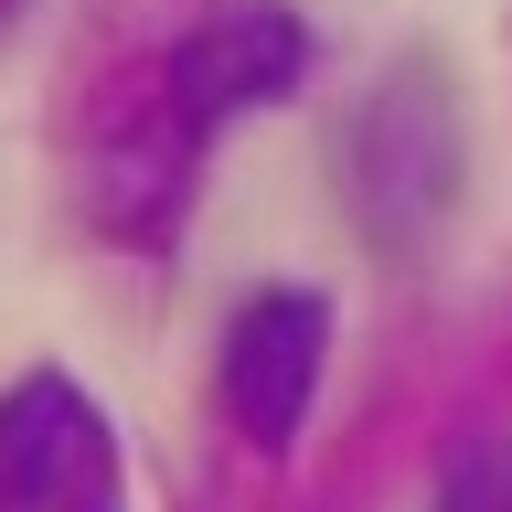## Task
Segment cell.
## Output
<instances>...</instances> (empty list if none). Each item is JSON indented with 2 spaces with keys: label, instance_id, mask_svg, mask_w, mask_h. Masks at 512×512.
Listing matches in <instances>:
<instances>
[{
  "label": "cell",
  "instance_id": "1",
  "mask_svg": "<svg viewBox=\"0 0 512 512\" xmlns=\"http://www.w3.org/2000/svg\"><path fill=\"white\" fill-rule=\"evenodd\" d=\"M342 203L374 256H427L470 203V107L448 54H395L342 128Z\"/></svg>",
  "mask_w": 512,
  "mask_h": 512
},
{
  "label": "cell",
  "instance_id": "2",
  "mask_svg": "<svg viewBox=\"0 0 512 512\" xmlns=\"http://www.w3.org/2000/svg\"><path fill=\"white\" fill-rule=\"evenodd\" d=\"M0 512H128L118 438L86 384L22 374L0 395Z\"/></svg>",
  "mask_w": 512,
  "mask_h": 512
},
{
  "label": "cell",
  "instance_id": "3",
  "mask_svg": "<svg viewBox=\"0 0 512 512\" xmlns=\"http://www.w3.org/2000/svg\"><path fill=\"white\" fill-rule=\"evenodd\" d=\"M299 75H310V32H299V11H278V0H224V11H203V22L171 43V64H160V107H171L192 139H214L224 118L299 96Z\"/></svg>",
  "mask_w": 512,
  "mask_h": 512
},
{
  "label": "cell",
  "instance_id": "4",
  "mask_svg": "<svg viewBox=\"0 0 512 512\" xmlns=\"http://www.w3.org/2000/svg\"><path fill=\"white\" fill-rule=\"evenodd\" d=\"M320 352H331V299H310V288H256L246 310L224 320L214 395H224V416H235V438L288 448L299 427H310Z\"/></svg>",
  "mask_w": 512,
  "mask_h": 512
},
{
  "label": "cell",
  "instance_id": "5",
  "mask_svg": "<svg viewBox=\"0 0 512 512\" xmlns=\"http://www.w3.org/2000/svg\"><path fill=\"white\" fill-rule=\"evenodd\" d=\"M438 512H512V438H502V427H480V438L448 448Z\"/></svg>",
  "mask_w": 512,
  "mask_h": 512
},
{
  "label": "cell",
  "instance_id": "6",
  "mask_svg": "<svg viewBox=\"0 0 512 512\" xmlns=\"http://www.w3.org/2000/svg\"><path fill=\"white\" fill-rule=\"evenodd\" d=\"M11 11H22V0H0V22H11Z\"/></svg>",
  "mask_w": 512,
  "mask_h": 512
}]
</instances>
